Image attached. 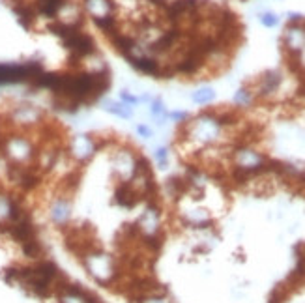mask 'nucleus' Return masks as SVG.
Wrapping results in <instances>:
<instances>
[{"label": "nucleus", "mask_w": 305, "mask_h": 303, "mask_svg": "<svg viewBox=\"0 0 305 303\" xmlns=\"http://www.w3.org/2000/svg\"><path fill=\"white\" fill-rule=\"evenodd\" d=\"M135 131H137V135L142 137V139H152V137H154L152 127H150V125H146V124H137Z\"/></svg>", "instance_id": "nucleus-24"}, {"label": "nucleus", "mask_w": 305, "mask_h": 303, "mask_svg": "<svg viewBox=\"0 0 305 303\" xmlns=\"http://www.w3.org/2000/svg\"><path fill=\"white\" fill-rule=\"evenodd\" d=\"M213 98H215V92H213V88L210 86H204V88H199L197 92H193L191 99L199 105H208V103H212Z\"/></svg>", "instance_id": "nucleus-18"}, {"label": "nucleus", "mask_w": 305, "mask_h": 303, "mask_svg": "<svg viewBox=\"0 0 305 303\" xmlns=\"http://www.w3.org/2000/svg\"><path fill=\"white\" fill-rule=\"evenodd\" d=\"M221 131H223V125L219 124L217 116L213 113H204L187 125V139L199 144H210L217 141Z\"/></svg>", "instance_id": "nucleus-3"}, {"label": "nucleus", "mask_w": 305, "mask_h": 303, "mask_svg": "<svg viewBox=\"0 0 305 303\" xmlns=\"http://www.w3.org/2000/svg\"><path fill=\"white\" fill-rule=\"evenodd\" d=\"M0 152L10 165H30L38 154L34 142L23 135H8L0 144Z\"/></svg>", "instance_id": "nucleus-2"}, {"label": "nucleus", "mask_w": 305, "mask_h": 303, "mask_svg": "<svg viewBox=\"0 0 305 303\" xmlns=\"http://www.w3.org/2000/svg\"><path fill=\"white\" fill-rule=\"evenodd\" d=\"M23 245V253L27 254V256H30V258H39L41 254H43V245H41V242L38 240V236L32 240H28V242H25Z\"/></svg>", "instance_id": "nucleus-17"}, {"label": "nucleus", "mask_w": 305, "mask_h": 303, "mask_svg": "<svg viewBox=\"0 0 305 303\" xmlns=\"http://www.w3.org/2000/svg\"><path fill=\"white\" fill-rule=\"evenodd\" d=\"M94 23H96V27L101 28L105 34H113L116 32V19L115 15H105V17H98V19H94Z\"/></svg>", "instance_id": "nucleus-19"}, {"label": "nucleus", "mask_w": 305, "mask_h": 303, "mask_svg": "<svg viewBox=\"0 0 305 303\" xmlns=\"http://www.w3.org/2000/svg\"><path fill=\"white\" fill-rule=\"evenodd\" d=\"M159 225H161V210H159L158 201H146L144 211L141 213L135 228L142 238H152L159 234Z\"/></svg>", "instance_id": "nucleus-5"}, {"label": "nucleus", "mask_w": 305, "mask_h": 303, "mask_svg": "<svg viewBox=\"0 0 305 303\" xmlns=\"http://www.w3.org/2000/svg\"><path fill=\"white\" fill-rule=\"evenodd\" d=\"M251 99H253V94H251L249 90H245V88H240V90L234 94L236 105H249Z\"/></svg>", "instance_id": "nucleus-21"}, {"label": "nucleus", "mask_w": 305, "mask_h": 303, "mask_svg": "<svg viewBox=\"0 0 305 303\" xmlns=\"http://www.w3.org/2000/svg\"><path fill=\"white\" fill-rule=\"evenodd\" d=\"M154 159H156V163H158V167L161 168V170H165V168L169 167V159H170L169 148L158 146L156 148V152H154Z\"/></svg>", "instance_id": "nucleus-20"}, {"label": "nucleus", "mask_w": 305, "mask_h": 303, "mask_svg": "<svg viewBox=\"0 0 305 303\" xmlns=\"http://www.w3.org/2000/svg\"><path fill=\"white\" fill-rule=\"evenodd\" d=\"M101 109L107 111V113L115 114L118 118H131L133 116V107L125 105L122 101H113V99H101Z\"/></svg>", "instance_id": "nucleus-15"}, {"label": "nucleus", "mask_w": 305, "mask_h": 303, "mask_svg": "<svg viewBox=\"0 0 305 303\" xmlns=\"http://www.w3.org/2000/svg\"><path fill=\"white\" fill-rule=\"evenodd\" d=\"M187 118H189V114L185 111H172V113H169V120H172V122H185Z\"/></svg>", "instance_id": "nucleus-25"}, {"label": "nucleus", "mask_w": 305, "mask_h": 303, "mask_svg": "<svg viewBox=\"0 0 305 303\" xmlns=\"http://www.w3.org/2000/svg\"><path fill=\"white\" fill-rule=\"evenodd\" d=\"M82 264L86 268V271L90 273L92 279L103 285V287H109L111 283L115 281L116 277V264L113 256L107 253H103L101 249H92L90 253L82 254Z\"/></svg>", "instance_id": "nucleus-1"}, {"label": "nucleus", "mask_w": 305, "mask_h": 303, "mask_svg": "<svg viewBox=\"0 0 305 303\" xmlns=\"http://www.w3.org/2000/svg\"><path fill=\"white\" fill-rule=\"evenodd\" d=\"M285 45L294 53H300L305 47V30L300 25H290L285 32Z\"/></svg>", "instance_id": "nucleus-11"}, {"label": "nucleus", "mask_w": 305, "mask_h": 303, "mask_svg": "<svg viewBox=\"0 0 305 303\" xmlns=\"http://www.w3.org/2000/svg\"><path fill=\"white\" fill-rule=\"evenodd\" d=\"M84 8H86V11L94 19L113 15V11H115L113 0H84Z\"/></svg>", "instance_id": "nucleus-13"}, {"label": "nucleus", "mask_w": 305, "mask_h": 303, "mask_svg": "<svg viewBox=\"0 0 305 303\" xmlns=\"http://www.w3.org/2000/svg\"><path fill=\"white\" fill-rule=\"evenodd\" d=\"M120 101L125 103V105H129V107H137V105L141 103L135 94L129 92V90H122V92H120Z\"/></svg>", "instance_id": "nucleus-23"}, {"label": "nucleus", "mask_w": 305, "mask_h": 303, "mask_svg": "<svg viewBox=\"0 0 305 303\" xmlns=\"http://www.w3.org/2000/svg\"><path fill=\"white\" fill-rule=\"evenodd\" d=\"M141 201L139 195H137L135 191L131 189L127 182H122L118 187H116V193H115V202L122 208H133L137 202Z\"/></svg>", "instance_id": "nucleus-12"}, {"label": "nucleus", "mask_w": 305, "mask_h": 303, "mask_svg": "<svg viewBox=\"0 0 305 303\" xmlns=\"http://www.w3.org/2000/svg\"><path fill=\"white\" fill-rule=\"evenodd\" d=\"M281 81H283V77H281L279 71H268V73H264V77H262L260 81V94L275 92L279 88V84H281Z\"/></svg>", "instance_id": "nucleus-16"}, {"label": "nucleus", "mask_w": 305, "mask_h": 303, "mask_svg": "<svg viewBox=\"0 0 305 303\" xmlns=\"http://www.w3.org/2000/svg\"><path fill=\"white\" fill-rule=\"evenodd\" d=\"M289 19H290L292 23H294V25H298V23L303 21V15H301V13H296V11H290V13H289Z\"/></svg>", "instance_id": "nucleus-26"}, {"label": "nucleus", "mask_w": 305, "mask_h": 303, "mask_svg": "<svg viewBox=\"0 0 305 303\" xmlns=\"http://www.w3.org/2000/svg\"><path fill=\"white\" fill-rule=\"evenodd\" d=\"M260 23L264 27L273 28V27H277L279 17L275 15V13H272V11H264V13H260Z\"/></svg>", "instance_id": "nucleus-22"}, {"label": "nucleus", "mask_w": 305, "mask_h": 303, "mask_svg": "<svg viewBox=\"0 0 305 303\" xmlns=\"http://www.w3.org/2000/svg\"><path fill=\"white\" fill-rule=\"evenodd\" d=\"M232 161H234V168H240L249 176L266 172L268 157L249 146H240L236 152H232Z\"/></svg>", "instance_id": "nucleus-4"}, {"label": "nucleus", "mask_w": 305, "mask_h": 303, "mask_svg": "<svg viewBox=\"0 0 305 303\" xmlns=\"http://www.w3.org/2000/svg\"><path fill=\"white\" fill-rule=\"evenodd\" d=\"M19 211L17 202L8 195H0V227H4L15 217V213Z\"/></svg>", "instance_id": "nucleus-14"}, {"label": "nucleus", "mask_w": 305, "mask_h": 303, "mask_svg": "<svg viewBox=\"0 0 305 303\" xmlns=\"http://www.w3.org/2000/svg\"><path fill=\"white\" fill-rule=\"evenodd\" d=\"M41 120V111L34 105H19L11 113V122L17 125H34Z\"/></svg>", "instance_id": "nucleus-9"}, {"label": "nucleus", "mask_w": 305, "mask_h": 303, "mask_svg": "<svg viewBox=\"0 0 305 303\" xmlns=\"http://www.w3.org/2000/svg\"><path fill=\"white\" fill-rule=\"evenodd\" d=\"M137 154H133V150H127V148H118L116 152H113V157H111V163H113V170L122 182H127V180L133 176L137 167Z\"/></svg>", "instance_id": "nucleus-7"}, {"label": "nucleus", "mask_w": 305, "mask_h": 303, "mask_svg": "<svg viewBox=\"0 0 305 303\" xmlns=\"http://www.w3.org/2000/svg\"><path fill=\"white\" fill-rule=\"evenodd\" d=\"M98 148H99L98 141H96L92 135H88V133H81V135H75L70 141L68 154H70V157L73 159V161L86 163L96 156Z\"/></svg>", "instance_id": "nucleus-6"}, {"label": "nucleus", "mask_w": 305, "mask_h": 303, "mask_svg": "<svg viewBox=\"0 0 305 303\" xmlns=\"http://www.w3.org/2000/svg\"><path fill=\"white\" fill-rule=\"evenodd\" d=\"M64 45L68 49L71 51V54L75 56V58H86L90 54L96 53V44H94V39L84 34L82 30H75L73 34H70L66 39H62Z\"/></svg>", "instance_id": "nucleus-8"}, {"label": "nucleus", "mask_w": 305, "mask_h": 303, "mask_svg": "<svg viewBox=\"0 0 305 303\" xmlns=\"http://www.w3.org/2000/svg\"><path fill=\"white\" fill-rule=\"evenodd\" d=\"M49 215L53 219V223L56 225H66V223L70 221L71 217V204L68 199L60 197V199H56L53 204H51V210H49Z\"/></svg>", "instance_id": "nucleus-10"}]
</instances>
